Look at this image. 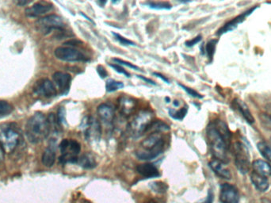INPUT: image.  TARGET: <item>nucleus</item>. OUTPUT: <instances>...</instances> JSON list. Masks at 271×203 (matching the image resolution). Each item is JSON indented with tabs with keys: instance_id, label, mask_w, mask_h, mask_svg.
Returning <instances> with one entry per match:
<instances>
[{
	"instance_id": "obj_1",
	"label": "nucleus",
	"mask_w": 271,
	"mask_h": 203,
	"mask_svg": "<svg viewBox=\"0 0 271 203\" xmlns=\"http://www.w3.org/2000/svg\"><path fill=\"white\" fill-rule=\"evenodd\" d=\"M50 125L48 117L41 112L36 113L27 121L26 135L29 141L38 144L43 141L50 135Z\"/></svg>"
},
{
	"instance_id": "obj_2",
	"label": "nucleus",
	"mask_w": 271,
	"mask_h": 203,
	"mask_svg": "<svg viewBox=\"0 0 271 203\" xmlns=\"http://www.w3.org/2000/svg\"><path fill=\"white\" fill-rule=\"evenodd\" d=\"M206 135L211 152L216 160L227 163L228 161V150L231 140L225 136L216 128L214 123L208 125L206 129Z\"/></svg>"
},
{
	"instance_id": "obj_3",
	"label": "nucleus",
	"mask_w": 271,
	"mask_h": 203,
	"mask_svg": "<svg viewBox=\"0 0 271 203\" xmlns=\"http://www.w3.org/2000/svg\"><path fill=\"white\" fill-rule=\"evenodd\" d=\"M141 149L136 152V156L141 160H151L163 152L164 140L159 134H150L141 143Z\"/></svg>"
},
{
	"instance_id": "obj_4",
	"label": "nucleus",
	"mask_w": 271,
	"mask_h": 203,
	"mask_svg": "<svg viewBox=\"0 0 271 203\" xmlns=\"http://www.w3.org/2000/svg\"><path fill=\"white\" fill-rule=\"evenodd\" d=\"M19 141V132L13 125L5 124L0 127V143L5 153H13L18 148Z\"/></svg>"
},
{
	"instance_id": "obj_5",
	"label": "nucleus",
	"mask_w": 271,
	"mask_h": 203,
	"mask_svg": "<svg viewBox=\"0 0 271 203\" xmlns=\"http://www.w3.org/2000/svg\"><path fill=\"white\" fill-rule=\"evenodd\" d=\"M154 121V114L149 111H141L130 123V135L134 138L139 137L147 133V128Z\"/></svg>"
},
{
	"instance_id": "obj_6",
	"label": "nucleus",
	"mask_w": 271,
	"mask_h": 203,
	"mask_svg": "<svg viewBox=\"0 0 271 203\" xmlns=\"http://www.w3.org/2000/svg\"><path fill=\"white\" fill-rule=\"evenodd\" d=\"M36 29L43 35H48L53 30H63L65 24L57 14H49L38 18L35 22Z\"/></svg>"
},
{
	"instance_id": "obj_7",
	"label": "nucleus",
	"mask_w": 271,
	"mask_h": 203,
	"mask_svg": "<svg viewBox=\"0 0 271 203\" xmlns=\"http://www.w3.org/2000/svg\"><path fill=\"white\" fill-rule=\"evenodd\" d=\"M54 55L57 59L65 62H87L90 61L80 50L69 46L57 47L54 51Z\"/></svg>"
},
{
	"instance_id": "obj_8",
	"label": "nucleus",
	"mask_w": 271,
	"mask_h": 203,
	"mask_svg": "<svg viewBox=\"0 0 271 203\" xmlns=\"http://www.w3.org/2000/svg\"><path fill=\"white\" fill-rule=\"evenodd\" d=\"M236 168L243 174H247L251 168L249 152L245 144L236 142L233 146Z\"/></svg>"
},
{
	"instance_id": "obj_9",
	"label": "nucleus",
	"mask_w": 271,
	"mask_h": 203,
	"mask_svg": "<svg viewBox=\"0 0 271 203\" xmlns=\"http://www.w3.org/2000/svg\"><path fill=\"white\" fill-rule=\"evenodd\" d=\"M81 128L83 131L84 137L88 140H98L102 135V126L99 121L94 117H85L82 122Z\"/></svg>"
},
{
	"instance_id": "obj_10",
	"label": "nucleus",
	"mask_w": 271,
	"mask_h": 203,
	"mask_svg": "<svg viewBox=\"0 0 271 203\" xmlns=\"http://www.w3.org/2000/svg\"><path fill=\"white\" fill-rule=\"evenodd\" d=\"M33 91L38 96L51 99L57 96V90L54 83L47 78H42L36 81L33 87Z\"/></svg>"
},
{
	"instance_id": "obj_11",
	"label": "nucleus",
	"mask_w": 271,
	"mask_h": 203,
	"mask_svg": "<svg viewBox=\"0 0 271 203\" xmlns=\"http://www.w3.org/2000/svg\"><path fill=\"white\" fill-rule=\"evenodd\" d=\"M220 200L221 203H239L240 194L235 186L224 184L220 186Z\"/></svg>"
},
{
	"instance_id": "obj_12",
	"label": "nucleus",
	"mask_w": 271,
	"mask_h": 203,
	"mask_svg": "<svg viewBox=\"0 0 271 203\" xmlns=\"http://www.w3.org/2000/svg\"><path fill=\"white\" fill-rule=\"evenodd\" d=\"M53 80L61 95H67L71 87V75L63 71H56L53 75Z\"/></svg>"
},
{
	"instance_id": "obj_13",
	"label": "nucleus",
	"mask_w": 271,
	"mask_h": 203,
	"mask_svg": "<svg viewBox=\"0 0 271 203\" xmlns=\"http://www.w3.org/2000/svg\"><path fill=\"white\" fill-rule=\"evenodd\" d=\"M97 114L102 123L106 126H112L115 119V108L110 103H102L97 107Z\"/></svg>"
},
{
	"instance_id": "obj_14",
	"label": "nucleus",
	"mask_w": 271,
	"mask_h": 203,
	"mask_svg": "<svg viewBox=\"0 0 271 203\" xmlns=\"http://www.w3.org/2000/svg\"><path fill=\"white\" fill-rule=\"evenodd\" d=\"M57 140L52 138L49 140V145L45 148L42 154V162L44 166L46 168H52L56 162L57 157Z\"/></svg>"
},
{
	"instance_id": "obj_15",
	"label": "nucleus",
	"mask_w": 271,
	"mask_h": 203,
	"mask_svg": "<svg viewBox=\"0 0 271 203\" xmlns=\"http://www.w3.org/2000/svg\"><path fill=\"white\" fill-rule=\"evenodd\" d=\"M53 9V5L47 2H38L33 4L25 10V14L29 18H37L43 15Z\"/></svg>"
},
{
	"instance_id": "obj_16",
	"label": "nucleus",
	"mask_w": 271,
	"mask_h": 203,
	"mask_svg": "<svg viewBox=\"0 0 271 203\" xmlns=\"http://www.w3.org/2000/svg\"><path fill=\"white\" fill-rule=\"evenodd\" d=\"M118 110L122 115L129 117L135 111L136 107V101L132 97L122 95L118 99Z\"/></svg>"
},
{
	"instance_id": "obj_17",
	"label": "nucleus",
	"mask_w": 271,
	"mask_h": 203,
	"mask_svg": "<svg viewBox=\"0 0 271 203\" xmlns=\"http://www.w3.org/2000/svg\"><path fill=\"white\" fill-rule=\"evenodd\" d=\"M256 7L252 8L248 11L244 12L240 15L237 16L236 18H233L232 21H230L228 23H226L222 28H220V30L216 33V35H221V34H225L227 32L231 31L234 30L237 26L238 24L244 22L246 18H248L250 14L253 13L254 10H256Z\"/></svg>"
},
{
	"instance_id": "obj_18",
	"label": "nucleus",
	"mask_w": 271,
	"mask_h": 203,
	"mask_svg": "<svg viewBox=\"0 0 271 203\" xmlns=\"http://www.w3.org/2000/svg\"><path fill=\"white\" fill-rule=\"evenodd\" d=\"M209 167L219 177L222 178L224 180H230L232 178L231 172L226 167L225 163L224 162L214 159L209 162Z\"/></svg>"
},
{
	"instance_id": "obj_19",
	"label": "nucleus",
	"mask_w": 271,
	"mask_h": 203,
	"mask_svg": "<svg viewBox=\"0 0 271 203\" xmlns=\"http://www.w3.org/2000/svg\"><path fill=\"white\" fill-rule=\"evenodd\" d=\"M136 172L144 178H156L160 176L159 170L152 164H139L136 167Z\"/></svg>"
},
{
	"instance_id": "obj_20",
	"label": "nucleus",
	"mask_w": 271,
	"mask_h": 203,
	"mask_svg": "<svg viewBox=\"0 0 271 203\" xmlns=\"http://www.w3.org/2000/svg\"><path fill=\"white\" fill-rule=\"evenodd\" d=\"M253 172L268 178L271 176V166L265 160H256L252 163Z\"/></svg>"
},
{
	"instance_id": "obj_21",
	"label": "nucleus",
	"mask_w": 271,
	"mask_h": 203,
	"mask_svg": "<svg viewBox=\"0 0 271 203\" xmlns=\"http://www.w3.org/2000/svg\"><path fill=\"white\" fill-rule=\"evenodd\" d=\"M251 180L255 188L260 192H265L269 189L270 183L268 178L260 176L259 174L252 172L251 174Z\"/></svg>"
},
{
	"instance_id": "obj_22",
	"label": "nucleus",
	"mask_w": 271,
	"mask_h": 203,
	"mask_svg": "<svg viewBox=\"0 0 271 203\" xmlns=\"http://www.w3.org/2000/svg\"><path fill=\"white\" fill-rule=\"evenodd\" d=\"M234 103H235V106H236V108L240 111L242 116L244 117V119H245L249 124H252V123H255V119H254V117L252 116V113L250 111L248 106L244 103V102L240 100V99H237L234 101Z\"/></svg>"
},
{
	"instance_id": "obj_23",
	"label": "nucleus",
	"mask_w": 271,
	"mask_h": 203,
	"mask_svg": "<svg viewBox=\"0 0 271 203\" xmlns=\"http://www.w3.org/2000/svg\"><path fill=\"white\" fill-rule=\"evenodd\" d=\"M77 164L85 169H92V168H95L97 165L95 159L90 153L82 155L80 157H79Z\"/></svg>"
},
{
	"instance_id": "obj_24",
	"label": "nucleus",
	"mask_w": 271,
	"mask_h": 203,
	"mask_svg": "<svg viewBox=\"0 0 271 203\" xmlns=\"http://www.w3.org/2000/svg\"><path fill=\"white\" fill-rule=\"evenodd\" d=\"M169 131L170 127L168 125L163 123L162 121L154 120L147 128V132H151V134H160V133L167 132Z\"/></svg>"
},
{
	"instance_id": "obj_25",
	"label": "nucleus",
	"mask_w": 271,
	"mask_h": 203,
	"mask_svg": "<svg viewBox=\"0 0 271 203\" xmlns=\"http://www.w3.org/2000/svg\"><path fill=\"white\" fill-rule=\"evenodd\" d=\"M258 150L260 151L262 156L268 161L271 162V147L265 141H260L257 144Z\"/></svg>"
},
{
	"instance_id": "obj_26",
	"label": "nucleus",
	"mask_w": 271,
	"mask_h": 203,
	"mask_svg": "<svg viewBox=\"0 0 271 203\" xmlns=\"http://www.w3.org/2000/svg\"><path fill=\"white\" fill-rule=\"evenodd\" d=\"M124 87V84L120 81L114 80L113 79H109L106 82V89L107 92H114Z\"/></svg>"
},
{
	"instance_id": "obj_27",
	"label": "nucleus",
	"mask_w": 271,
	"mask_h": 203,
	"mask_svg": "<svg viewBox=\"0 0 271 203\" xmlns=\"http://www.w3.org/2000/svg\"><path fill=\"white\" fill-rule=\"evenodd\" d=\"M145 5L153 10H171L172 8L168 2H147Z\"/></svg>"
},
{
	"instance_id": "obj_28",
	"label": "nucleus",
	"mask_w": 271,
	"mask_h": 203,
	"mask_svg": "<svg viewBox=\"0 0 271 203\" xmlns=\"http://www.w3.org/2000/svg\"><path fill=\"white\" fill-rule=\"evenodd\" d=\"M187 111H188V107L187 106L183 107V108L179 110V111H174L172 109H169V115L172 119H175V120H183L185 116L187 115Z\"/></svg>"
},
{
	"instance_id": "obj_29",
	"label": "nucleus",
	"mask_w": 271,
	"mask_h": 203,
	"mask_svg": "<svg viewBox=\"0 0 271 203\" xmlns=\"http://www.w3.org/2000/svg\"><path fill=\"white\" fill-rule=\"evenodd\" d=\"M80 151L81 145L79 142L75 140H69L68 148L67 152H65V153L78 156V154L80 152Z\"/></svg>"
},
{
	"instance_id": "obj_30",
	"label": "nucleus",
	"mask_w": 271,
	"mask_h": 203,
	"mask_svg": "<svg viewBox=\"0 0 271 203\" xmlns=\"http://www.w3.org/2000/svg\"><path fill=\"white\" fill-rule=\"evenodd\" d=\"M14 110L11 104L6 101L0 100V115H8Z\"/></svg>"
},
{
	"instance_id": "obj_31",
	"label": "nucleus",
	"mask_w": 271,
	"mask_h": 203,
	"mask_svg": "<svg viewBox=\"0 0 271 203\" xmlns=\"http://www.w3.org/2000/svg\"><path fill=\"white\" fill-rule=\"evenodd\" d=\"M216 43H217V40H211L205 46V52H206L208 58L210 60L212 59V57L214 55Z\"/></svg>"
},
{
	"instance_id": "obj_32",
	"label": "nucleus",
	"mask_w": 271,
	"mask_h": 203,
	"mask_svg": "<svg viewBox=\"0 0 271 203\" xmlns=\"http://www.w3.org/2000/svg\"><path fill=\"white\" fill-rule=\"evenodd\" d=\"M150 187L154 192H158V193H164L167 190V186L163 182H154L151 183Z\"/></svg>"
},
{
	"instance_id": "obj_33",
	"label": "nucleus",
	"mask_w": 271,
	"mask_h": 203,
	"mask_svg": "<svg viewBox=\"0 0 271 203\" xmlns=\"http://www.w3.org/2000/svg\"><path fill=\"white\" fill-rule=\"evenodd\" d=\"M260 123L264 128L271 131V115L261 114L260 115Z\"/></svg>"
},
{
	"instance_id": "obj_34",
	"label": "nucleus",
	"mask_w": 271,
	"mask_h": 203,
	"mask_svg": "<svg viewBox=\"0 0 271 203\" xmlns=\"http://www.w3.org/2000/svg\"><path fill=\"white\" fill-rule=\"evenodd\" d=\"M113 35L114 36V38H116L117 41H118L119 43L122 44L123 46H135V42L130 41V40L127 39V38L122 37V35H120L119 34H116V33H113Z\"/></svg>"
},
{
	"instance_id": "obj_35",
	"label": "nucleus",
	"mask_w": 271,
	"mask_h": 203,
	"mask_svg": "<svg viewBox=\"0 0 271 203\" xmlns=\"http://www.w3.org/2000/svg\"><path fill=\"white\" fill-rule=\"evenodd\" d=\"M113 62H115V64L118 65V66H126V67L134 69V70H136V71H141L139 67L134 66V64L126 62V61H123V60L118 59V58H114V59H113Z\"/></svg>"
},
{
	"instance_id": "obj_36",
	"label": "nucleus",
	"mask_w": 271,
	"mask_h": 203,
	"mask_svg": "<svg viewBox=\"0 0 271 203\" xmlns=\"http://www.w3.org/2000/svg\"><path fill=\"white\" fill-rule=\"evenodd\" d=\"M178 85H179V87H182L189 95H191V96L194 97V98H197V99H203V95H201L199 93L197 92L194 89L190 88V87H187L185 85L181 84V83H178Z\"/></svg>"
},
{
	"instance_id": "obj_37",
	"label": "nucleus",
	"mask_w": 271,
	"mask_h": 203,
	"mask_svg": "<svg viewBox=\"0 0 271 203\" xmlns=\"http://www.w3.org/2000/svg\"><path fill=\"white\" fill-rule=\"evenodd\" d=\"M57 119L61 126L66 123V111L64 107H60L57 111Z\"/></svg>"
},
{
	"instance_id": "obj_38",
	"label": "nucleus",
	"mask_w": 271,
	"mask_h": 203,
	"mask_svg": "<svg viewBox=\"0 0 271 203\" xmlns=\"http://www.w3.org/2000/svg\"><path fill=\"white\" fill-rule=\"evenodd\" d=\"M110 67L112 68H114V70L117 71V72L120 73V74L124 75L125 76L130 78V73H129L128 71H126V70H125V69L123 68L122 66H118V65H116V64H114V65H110Z\"/></svg>"
},
{
	"instance_id": "obj_39",
	"label": "nucleus",
	"mask_w": 271,
	"mask_h": 203,
	"mask_svg": "<svg viewBox=\"0 0 271 203\" xmlns=\"http://www.w3.org/2000/svg\"><path fill=\"white\" fill-rule=\"evenodd\" d=\"M201 40H202V36H197L196 38H193V39L191 40H188L185 44H186V46H187V47H193V46H195L196 44L199 43Z\"/></svg>"
},
{
	"instance_id": "obj_40",
	"label": "nucleus",
	"mask_w": 271,
	"mask_h": 203,
	"mask_svg": "<svg viewBox=\"0 0 271 203\" xmlns=\"http://www.w3.org/2000/svg\"><path fill=\"white\" fill-rule=\"evenodd\" d=\"M97 72H98V75L102 79H104V78H106L108 75V73L106 71V68L104 67H102V66H98L97 67Z\"/></svg>"
},
{
	"instance_id": "obj_41",
	"label": "nucleus",
	"mask_w": 271,
	"mask_h": 203,
	"mask_svg": "<svg viewBox=\"0 0 271 203\" xmlns=\"http://www.w3.org/2000/svg\"><path fill=\"white\" fill-rule=\"evenodd\" d=\"M153 75H155V76L158 77V78H159V79H161L162 80L164 81L165 83H168V84H170L169 79H167V77L164 76V75H162V74H160V73L153 72Z\"/></svg>"
},
{
	"instance_id": "obj_42",
	"label": "nucleus",
	"mask_w": 271,
	"mask_h": 203,
	"mask_svg": "<svg viewBox=\"0 0 271 203\" xmlns=\"http://www.w3.org/2000/svg\"><path fill=\"white\" fill-rule=\"evenodd\" d=\"M136 76H137L139 79L145 81V82H147V83H149V84L156 85V83H155L153 80H151V79H147V78H146V77L141 76V75H136Z\"/></svg>"
},
{
	"instance_id": "obj_43",
	"label": "nucleus",
	"mask_w": 271,
	"mask_h": 203,
	"mask_svg": "<svg viewBox=\"0 0 271 203\" xmlns=\"http://www.w3.org/2000/svg\"><path fill=\"white\" fill-rule=\"evenodd\" d=\"M5 152H4L3 148H2L1 143H0V163L3 161L4 158H5Z\"/></svg>"
},
{
	"instance_id": "obj_44",
	"label": "nucleus",
	"mask_w": 271,
	"mask_h": 203,
	"mask_svg": "<svg viewBox=\"0 0 271 203\" xmlns=\"http://www.w3.org/2000/svg\"><path fill=\"white\" fill-rule=\"evenodd\" d=\"M212 203V194L211 193V192H209L208 193V198H207V200H205V201L204 202V203Z\"/></svg>"
},
{
	"instance_id": "obj_45",
	"label": "nucleus",
	"mask_w": 271,
	"mask_h": 203,
	"mask_svg": "<svg viewBox=\"0 0 271 203\" xmlns=\"http://www.w3.org/2000/svg\"><path fill=\"white\" fill-rule=\"evenodd\" d=\"M30 2H27V1H20V2H18V5H22V6H24V5H26V4L30 3Z\"/></svg>"
},
{
	"instance_id": "obj_46",
	"label": "nucleus",
	"mask_w": 271,
	"mask_h": 203,
	"mask_svg": "<svg viewBox=\"0 0 271 203\" xmlns=\"http://www.w3.org/2000/svg\"><path fill=\"white\" fill-rule=\"evenodd\" d=\"M97 3L99 4V5H100V6H104L105 4L106 3V1H105V2H100V1H98V2H97Z\"/></svg>"
},
{
	"instance_id": "obj_47",
	"label": "nucleus",
	"mask_w": 271,
	"mask_h": 203,
	"mask_svg": "<svg viewBox=\"0 0 271 203\" xmlns=\"http://www.w3.org/2000/svg\"><path fill=\"white\" fill-rule=\"evenodd\" d=\"M81 14H82V16H83L84 18H87V20H88V21H90V22H93L92 20L90 19V18H88V17H87V15H85V14H83V13H81Z\"/></svg>"
},
{
	"instance_id": "obj_48",
	"label": "nucleus",
	"mask_w": 271,
	"mask_h": 203,
	"mask_svg": "<svg viewBox=\"0 0 271 203\" xmlns=\"http://www.w3.org/2000/svg\"><path fill=\"white\" fill-rule=\"evenodd\" d=\"M179 103L177 100L174 101V106H175V107H179Z\"/></svg>"
},
{
	"instance_id": "obj_49",
	"label": "nucleus",
	"mask_w": 271,
	"mask_h": 203,
	"mask_svg": "<svg viewBox=\"0 0 271 203\" xmlns=\"http://www.w3.org/2000/svg\"><path fill=\"white\" fill-rule=\"evenodd\" d=\"M155 203V202H153V201H151V202H150V203Z\"/></svg>"
}]
</instances>
